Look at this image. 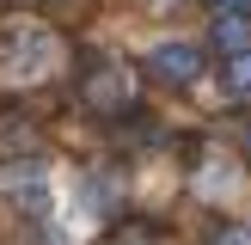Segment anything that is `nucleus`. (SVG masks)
<instances>
[{
  "label": "nucleus",
  "mask_w": 251,
  "mask_h": 245,
  "mask_svg": "<svg viewBox=\"0 0 251 245\" xmlns=\"http://www.w3.org/2000/svg\"><path fill=\"white\" fill-rule=\"evenodd\" d=\"M153 74H159V80H196V74H202L196 43H159L153 49Z\"/></svg>",
  "instance_id": "2"
},
{
  "label": "nucleus",
  "mask_w": 251,
  "mask_h": 245,
  "mask_svg": "<svg viewBox=\"0 0 251 245\" xmlns=\"http://www.w3.org/2000/svg\"><path fill=\"white\" fill-rule=\"evenodd\" d=\"M221 245H251V233H245V227H233V233H221Z\"/></svg>",
  "instance_id": "4"
},
{
  "label": "nucleus",
  "mask_w": 251,
  "mask_h": 245,
  "mask_svg": "<svg viewBox=\"0 0 251 245\" xmlns=\"http://www.w3.org/2000/svg\"><path fill=\"white\" fill-rule=\"evenodd\" d=\"M55 68V37L43 31L37 19H19L0 31V74L6 80H37V74Z\"/></svg>",
  "instance_id": "1"
},
{
  "label": "nucleus",
  "mask_w": 251,
  "mask_h": 245,
  "mask_svg": "<svg viewBox=\"0 0 251 245\" xmlns=\"http://www.w3.org/2000/svg\"><path fill=\"white\" fill-rule=\"evenodd\" d=\"M221 12H251V0H215Z\"/></svg>",
  "instance_id": "5"
},
{
  "label": "nucleus",
  "mask_w": 251,
  "mask_h": 245,
  "mask_svg": "<svg viewBox=\"0 0 251 245\" xmlns=\"http://www.w3.org/2000/svg\"><path fill=\"white\" fill-rule=\"evenodd\" d=\"M227 86H233V92H251V49H245V55H233V68H227Z\"/></svg>",
  "instance_id": "3"
}]
</instances>
